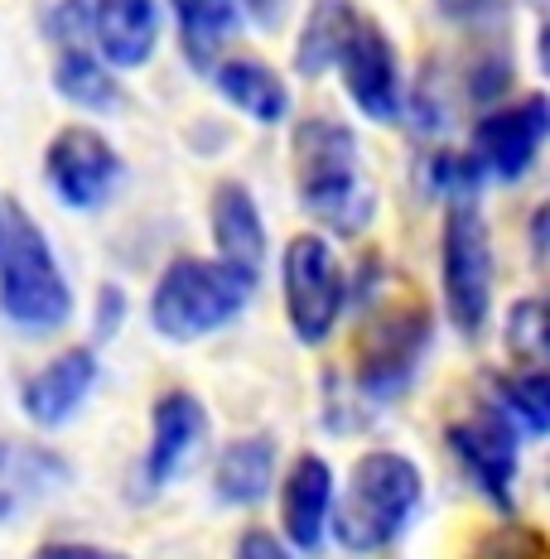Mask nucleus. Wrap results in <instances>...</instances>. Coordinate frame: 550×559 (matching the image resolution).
Listing matches in <instances>:
<instances>
[{
  "instance_id": "1",
  "label": "nucleus",
  "mask_w": 550,
  "mask_h": 559,
  "mask_svg": "<svg viewBox=\"0 0 550 559\" xmlns=\"http://www.w3.org/2000/svg\"><path fill=\"white\" fill-rule=\"evenodd\" d=\"M300 207L333 237H358L377 217V193L362 169V140L343 116H304L290 135Z\"/></svg>"
},
{
  "instance_id": "2",
  "label": "nucleus",
  "mask_w": 550,
  "mask_h": 559,
  "mask_svg": "<svg viewBox=\"0 0 550 559\" xmlns=\"http://www.w3.org/2000/svg\"><path fill=\"white\" fill-rule=\"evenodd\" d=\"M425 507V473L401 449H367L333 492L329 535L348 555H382L416 526Z\"/></svg>"
},
{
  "instance_id": "3",
  "label": "nucleus",
  "mask_w": 550,
  "mask_h": 559,
  "mask_svg": "<svg viewBox=\"0 0 550 559\" xmlns=\"http://www.w3.org/2000/svg\"><path fill=\"white\" fill-rule=\"evenodd\" d=\"M78 313V295L58 261L49 231L20 198L0 203V319L30 337L63 333Z\"/></svg>"
},
{
  "instance_id": "4",
  "label": "nucleus",
  "mask_w": 550,
  "mask_h": 559,
  "mask_svg": "<svg viewBox=\"0 0 550 559\" xmlns=\"http://www.w3.org/2000/svg\"><path fill=\"white\" fill-rule=\"evenodd\" d=\"M256 280L218 255H174L150 289V329L165 343H203L247 313Z\"/></svg>"
},
{
  "instance_id": "5",
  "label": "nucleus",
  "mask_w": 550,
  "mask_h": 559,
  "mask_svg": "<svg viewBox=\"0 0 550 559\" xmlns=\"http://www.w3.org/2000/svg\"><path fill=\"white\" fill-rule=\"evenodd\" d=\"M493 231L478 203H449L440 223V295L444 319L464 337H483L493 323Z\"/></svg>"
},
{
  "instance_id": "6",
  "label": "nucleus",
  "mask_w": 550,
  "mask_h": 559,
  "mask_svg": "<svg viewBox=\"0 0 550 559\" xmlns=\"http://www.w3.org/2000/svg\"><path fill=\"white\" fill-rule=\"evenodd\" d=\"M280 295H285V323L300 347H324L348 309V271L324 231H300L280 251Z\"/></svg>"
},
{
  "instance_id": "7",
  "label": "nucleus",
  "mask_w": 550,
  "mask_h": 559,
  "mask_svg": "<svg viewBox=\"0 0 550 559\" xmlns=\"http://www.w3.org/2000/svg\"><path fill=\"white\" fill-rule=\"evenodd\" d=\"M430 343H435V319L425 305H406L391 313H372L362 329L353 357V381L367 401H401V391L416 381L420 362H425Z\"/></svg>"
},
{
  "instance_id": "8",
  "label": "nucleus",
  "mask_w": 550,
  "mask_h": 559,
  "mask_svg": "<svg viewBox=\"0 0 550 559\" xmlns=\"http://www.w3.org/2000/svg\"><path fill=\"white\" fill-rule=\"evenodd\" d=\"M454 463L478 492L493 502L502 516H517V477H522V435L512 429V419L498 411L493 401L468 411L464 419H449L444 429Z\"/></svg>"
},
{
  "instance_id": "9",
  "label": "nucleus",
  "mask_w": 550,
  "mask_h": 559,
  "mask_svg": "<svg viewBox=\"0 0 550 559\" xmlns=\"http://www.w3.org/2000/svg\"><path fill=\"white\" fill-rule=\"evenodd\" d=\"M44 183L68 213H97L126 183V159L97 126H63L44 145Z\"/></svg>"
},
{
  "instance_id": "10",
  "label": "nucleus",
  "mask_w": 550,
  "mask_h": 559,
  "mask_svg": "<svg viewBox=\"0 0 550 559\" xmlns=\"http://www.w3.org/2000/svg\"><path fill=\"white\" fill-rule=\"evenodd\" d=\"M338 78H343L348 102L377 126H396L406 116V68L401 53H396V39L386 34L377 20L358 15L353 29H348L343 49H338Z\"/></svg>"
},
{
  "instance_id": "11",
  "label": "nucleus",
  "mask_w": 550,
  "mask_h": 559,
  "mask_svg": "<svg viewBox=\"0 0 550 559\" xmlns=\"http://www.w3.org/2000/svg\"><path fill=\"white\" fill-rule=\"evenodd\" d=\"M550 135V102L546 92H526L517 102L483 111L468 131V155L493 183H522L536 169Z\"/></svg>"
},
{
  "instance_id": "12",
  "label": "nucleus",
  "mask_w": 550,
  "mask_h": 559,
  "mask_svg": "<svg viewBox=\"0 0 550 559\" xmlns=\"http://www.w3.org/2000/svg\"><path fill=\"white\" fill-rule=\"evenodd\" d=\"M102 377V357L92 343H73L54 353L39 371H30L20 386V411L34 429H63L83 405L92 401Z\"/></svg>"
},
{
  "instance_id": "13",
  "label": "nucleus",
  "mask_w": 550,
  "mask_h": 559,
  "mask_svg": "<svg viewBox=\"0 0 550 559\" xmlns=\"http://www.w3.org/2000/svg\"><path fill=\"white\" fill-rule=\"evenodd\" d=\"M208 425H213L208 405L198 401L194 391H165L150 405V444H145V487L150 492L179 483V477L194 468V459L208 444Z\"/></svg>"
},
{
  "instance_id": "14",
  "label": "nucleus",
  "mask_w": 550,
  "mask_h": 559,
  "mask_svg": "<svg viewBox=\"0 0 550 559\" xmlns=\"http://www.w3.org/2000/svg\"><path fill=\"white\" fill-rule=\"evenodd\" d=\"M165 34V0H92L87 10V39L92 53L112 73H136L160 49Z\"/></svg>"
},
{
  "instance_id": "15",
  "label": "nucleus",
  "mask_w": 550,
  "mask_h": 559,
  "mask_svg": "<svg viewBox=\"0 0 550 559\" xmlns=\"http://www.w3.org/2000/svg\"><path fill=\"white\" fill-rule=\"evenodd\" d=\"M333 468L324 453H300L285 468L280 483V531L285 545L300 555H319L329 540V516H333Z\"/></svg>"
},
{
  "instance_id": "16",
  "label": "nucleus",
  "mask_w": 550,
  "mask_h": 559,
  "mask_svg": "<svg viewBox=\"0 0 550 559\" xmlns=\"http://www.w3.org/2000/svg\"><path fill=\"white\" fill-rule=\"evenodd\" d=\"M68 483H73V468L58 449L39 439H0V526L25 521Z\"/></svg>"
},
{
  "instance_id": "17",
  "label": "nucleus",
  "mask_w": 550,
  "mask_h": 559,
  "mask_svg": "<svg viewBox=\"0 0 550 559\" xmlns=\"http://www.w3.org/2000/svg\"><path fill=\"white\" fill-rule=\"evenodd\" d=\"M208 227H213L218 261L237 265L247 275H261L266 255H271V237H266V217L256 193L242 179H222L208 203Z\"/></svg>"
},
{
  "instance_id": "18",
  "label": "nucleus",
  "mask_w": 550,
  "mask_h": 559,
  "mask_svg": "<svg viewBox=\"0 0 550 559\" xmlns=\"http://www.w3.org/2000/svg\"><path fill=\"white\" fill-rule=\"evenodd\" d=\"M208 78H213L218 97L227 102L232 111L247 116V121H256V126H285L290 121V107H295V97H290V83L276 73L271 63H261V58H251V53H222Z\"/></svg>"
},
{
  "instance_id": "19",
  "label": "nucleus",
  "mask_w": 550,
  "mask_h": 559,
  "mask_svg": "<svg viewBox=\"0 0 550 559\" xmlns=\"http://www.w3.org/2000/svg\"><path fill=\"white\" fill-rule=\"evenodd\" d=\"M280 473V444L271 435H242L218 453L213 463V497L222 507H256L271 497Z\"/></svg>"
},
{
  "instance_id": "20",
  "label": "nucleus",
  "mask_w": 550,
  "mask_h": 559,
  "mask_svg": "<svg viewBox=\"0 0 550 559\" xmlns=\"http://www.w3.org/2000/svg\"><path fill=\"white\" fill-rule=\"evenodd\" d=\"M165 10L174 15V29H179L184 63L194 73H213V63L222 58V39L232 29H242L237 0H165Z\"/></svg>"
},
{
  "instance_id": "21",
  "label": "nucleus",
  "mask_w": 550,
  "mask_h": 559,
  "mask_svg": "<svg viewBox=\"0 0 550 559\" xmlns=\"http://www.w3.org/2000/svg\"><path fill=\"white\" fill-rule=\"evenodd\" d=\"M54 92L68 102V107H78L87 116H102V111L121 107V83H116L112 68L92 53V44L54 53Z\"/></svg>"
},
{
  "instance_id": "22",
  "label": "nucleus",
  "mask_w": 550,
  "mask_h": 559,
  "mask_svg": "<svg viewBox=\"0 0 550 559\" xmlns=\"http://www.w3.org/2000/svg\"><path fill=\"white\" fill-rule=\"evenodd\" d=\"M362 10L353 0H314L309 15H304L300 44H295V68L304 78H324L338 63V49H343L348 29Z\"/></svg>"
},
{
  "instance_id": "23",
  "label": "nucleus",
  "mask_w": 550,
  "mask_h": 559,
  "mask_svg": "<svg viewBox=\"0 0 550 559\" xmlns=\"http://www.w3.org/2000/svg\"><path fill=\"white\" fill-rule=\"evenodd\" d=\"M493 405L512 419L522 439H541L550 429V377L546 367H512V377H498Z\"/></svg>"
},
{
  "instance_id": "24",
  "label": "nucleus",
  "mask_w": 550,
  "mask_h": 559,
  "mask_svg": "<svg viewBox=\"0 0 550 559\" xmlns=\"http://www.w3.org/2000/svg\"><path fill=\"white\" fill-rule=\"evenodd\" d=\"M425 183L444 203H473L488 179H483V169L473 165L468 150H435V155L425 159Z\"/></svg>"
},
{
  "instance_id": "25",
  "label": "nucleus",
  "mask_w": 550,
  "mask_h": 559,
  "mask_svg": "<svg viewBox=\"0 0 550 559\" xmlns=\"http://www.w3.org/2000/svg\"><path fill=\"white\" fill-rule=\"evenodd\" d=\"M502 337H507V353H512L517 367H541L546 362V305H541V295H526L507 309Z\"/></svg>"
},
{
  "instance_id": "26",
  "label": "nucleus",
  "mask_w": 550,
  "mask_h": 559,
  "mask_svg": "<svg viewBox=\"0 0 550 559\" xmlns=\"http://www.w3.org/2000/svg\"><path fill=\"white\" fill-rule=\"evenodd\" d=\"M473 559H546V540H541V531L522 526V521L512 516L473 545Z\"/></svg>"
},
{
  "instance_id": "27",
  "label": "nucleus",
  "mask_w": 550,
  "mask_h": 559,
  "mask_svg": "<svg viewBox=\"0 0 550 559\" xmlns=\"http://www.w3.org/2000/svg\"><path fill=\"white\" fill-rule=\"evenodd\" d=\"M87 10L92 0H44V39L58 49H83L87 39Z\"/></svg>"
},
{
  "instance_id": "28",
  "label": "nucleus",
  "mask_w": 550,
  "mask_h": 559,
  "mask_svg": "<svg viewBox=\"0 0 550 559\" xmlns=\"http://www.w3.org/2000/svg\"><path fill=\"white\" fill-rule=\"evenodd\" d=\"M126 313H131V295L121 285H102L97 299H92V333H97V343H107V337L126 329Z\"/></svg>"
},
{
  "instance_id": "29",
  "label": "nucleus",
  "mask_w": 550,
  "mask_h": 559,
  "mask_svg": "<svg viewBox=\"0 0 550 559\" xmlns=\"http://www.w3.org/2000/svg\"><path fill=\"white\" fill-rule=\"evenodd\" d=\"M232 559H295V550H290V545L280 540L276 531L251 526V531L237 535V545H232Z\"/></svg>"
},
{
  "instance_id": "30",
  "label": "nucleus",
  "mask_w": 550,
  "mask_h": 559,
  "mask_svg": "<svg viewBox=\"0 0 550 559\" xmlns=\"http://www.w3.org/2000/svg\"><path fill=\"white\" fill-rule=\"evenodd\" d=\"M435 10L449 25H488L502 15V0H435Z\"/></svg>"
},
{
  "instance_id": "31",
  "label": "nucleus",
  "mask_w": 550,
  "mask_h": 559,
  "mask_svg": "<svg viewBox=\"0 0 550 559\" xmlns=\"http://www.w3.org/2000/svg\"><path fill=\"white\" fill-rule=\"evenodd\" d=\"M242 25H256L261 34H276L290 20V0H237Z\"/></svg>"
},
{
  "instance_id": "32",
  "label": "nucleus",
  "mask_w": 550,
  "mask_h": 559,
  "mask_svg": "<svg viewBox=\"0 0 550 559\" xmlns=\"http://www.w3.org/2000/svg\"><path fill=\"white\" fill-rule=\"evenodd\" d=\"M30 559H131L121 550H112V545H83V540H49L39 545Z\"/></svg>"
},
{
  "instance_id": "33",
  "label": "nucleus",
  "mask_w": 550,
  "mask_h": 559,
  "mask_svg": "<svg viewBox=\"0 0 550 559\" xmlns=\"http://www.w3.org/2000/svg\"><path fill=\"white\" fill-rule=\"evenodd\" d=\"M531 255L546 261V207H536V217H531Z\"/></svg>"
}]
</instances>
